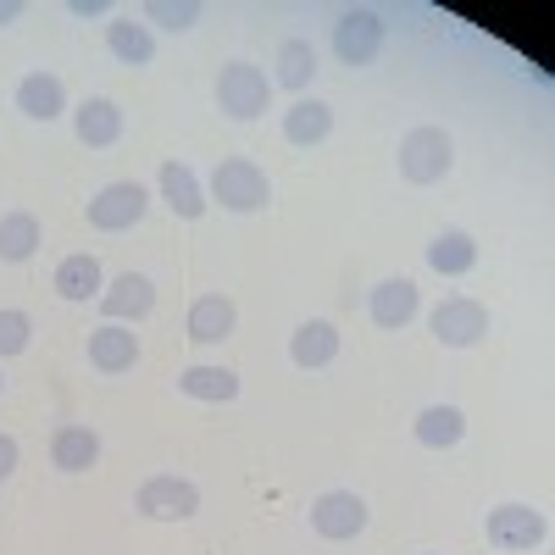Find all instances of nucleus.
Masks as SVG:
<instances>
[{"instance_id":"aec40b11","label":"nucleus","mask_w":555,"mask_h":555,"mask_svg":"<svg viewBox=\"0 0 555 555\" xmlns=\"http://www.w3.org/2000/svg\"><path fill=\"white\" fill-rule=\"evenodd\" d=\"M428 267L444 272V278L473 272L478 267V240L467 234V228H444V234H434V245H428Z\"/></svg>"},{"instance_id":"9b49d317","label":"nucleus","mask_w":555,"mask_h":555,"mask_svg":"<svg viewBox=\"0 0 555 555\" xmlns=\"http://www.w3.org/2000/svg\"><path fill=\"white\" fill-rule=\"evenodd\" d=\"M101 311H106V322H139V317H151L156 311V284L145 272H122V278H112V284L101 289Z\"/></svg>"},{"instance_id":"cd10ccee","label":"nucleus","mask_w":555,"mask_h":555,"mask_svg":"<svg viewBox=\"0 0 555 555\" xmlns=\"http://www.w3.org/2000/svg\"><path fill=\"white\" fill-rule=\"evenodd\" d=\"M145 17H156L167 34H190V28H195V17H201V7H172V0H151Z\"/></svg>"},{"instance_id":"5701e85b","label":"nucleus","mask_w":555,"mask_h":555,"mask_svg":"<svg viewBox=\"0 0 555 555\" xmlns=\"http://www.w3.org/2000/svg\"><path fill=\"white\" fill-rule=\"evenodd\" d=\"M178 389L190 395V400L228 405V400H240V373H228V366H183V373H178Z\"/></svg>"},{"instance_id":"f257e3e1","label":"nucleus","mask_w":555,"mask_h":555,"mask_svg":"<svg viewBox=\"0 0 555 555\" xmlns=\"http://www.w3.org/2000/svg\"><path fill=\"white\" fill-rule=\"evenodd\" d=\"M450 167H455V139L444 128L423 122V128H411L400 139V178L416 183V190H428V183L450 178Z\"/></svg>"},{"instance_id":"4be33fe9","label":"nucleus","mask_w":555,"mask_h":555,"mask_svg":"<svg viewBox=\"0 0 555 555\" xmlns=\"http://www.w3.org/2000/svg\"><path fill=\"white\" fill-rule=\"evenodd\" d=\"M411 434L428 450H455L461 439H467V416H461V405H428L423 416H416Z\"/></svg>"},{"instance_id":"1a4fd4ad","label":"nucleus","mask_w":555,"mask_h":555,"mask_svg":"<svg viewBox=\"0 0 555 555\" xmlns=\"http://www.w3.org/2000/svg\"><path fill=\"white\" fill-rule=\"evenodd\" d=\"M366 517H373V512H366V500L350 494V489H328V494H317V505H311V528L322 539H334V544L366 533Z\"/></svg>"},{"instance_id":"b1692460","label":"nucleus","mask_w":555,"mask_h":555,"mask_svg":"<svg viewBox=\"0 0 555 555\" xmlns=\"http://www.w3.org/2000/svg\"><path fill=\"white\" fill-rule=\"evenodd\" d=\"M39 245H44V228H39L34 211H7V217H0V261L23 267Z\"/></svg>"},{"instance_id":"2f4dec72","label":"nucleus","mask_w":555,"mask_h":555,"mask_svg":"<svg viewBox=\"0 0 555 555\" xmlns=\"http://www.w3.org/2000/svg\"><path fill=\"white\" fill-rule=\"evenodd\" d=\"M0 389H7V378H0Z\"/></svg>"},{"instance_id":"6e6552de","label":"nucleus","mask_w":555,"mask_h":555,"mask_svg":"<svg viewBox=\"0 0 555 555\" xmlns=\"http://www.w3.org/2000/svg\"><path fill=\"white\" fill-rule=\"evenodd\" d=\"M384 51V17L373 7H350L339 23H334V56L345 67H373Z\"/></svg>"},{"instance_id":"20e7f679","label":"nucleus","mask_w":555,"mask_h":555,"mask_svg":"<svg viewBox=\"0 0 555 555\" xmlns=\"http://www.w3.org/2000/svg\"><path fill=\"white\" fill-rule=\"evenodd\" d=\"M267 101H272V83H267V73L256 62H228L217 73V106L234 122H256L267 112Z\"/></svg>"},{"instance_id":"7ed1b4c3","label":"nucleus","mask_w":555,"mask_h":555,"mask_svg":"<svg viewBox=\"0 0 555 555\" xmlns=\"http://www.w3.org/2000/svg\"><path fill=\"white\" fill-rule=\"evenodd\" d=\"M133 512L151 522H190V517H201V489L178 473H156L133 489Z\"/></svg>"},{"instance_id":"423d86ee","label":"nucleus","mask_w":555,"mask_h":555,"mask_svg":"<svg viewBox=\"0 0 555 555\" xmlns=\"http://www.w3.org/2000/svg\"><path fill=\"white\" fill-rule=\"evenodd\" d=\"M428 328H434V339H439L444 350H473V345L489 334V306L473 300V295H450V300L434 306Z\"/></svg>"},{"instance_id":"c756f323","label":"nucleus","mask_w":555,"mask_h":555,"mask_svg":"<svg viewBox=\"0 0 555 555\" xmlns=\"http://www.w3.org/2000/svg\"><path fill=\"white\" fill-rule=\"evenodd\" d=\"M67 12H73V17H101L106 7H101V0H73V7H67Z\"/></svg>"},{"instance_id":"39448f33","label":"nucleus","mask_w":555,"mask_h":555,"mask_svg":"<svg viewBox=\"0 0 555 555\" xmlns=\"http://www.w3.org/2000/svg\"><path fill=\"white\" fill-rule=\"evenodd\" d=\"M145 211H151V190L122 178V183H106V190L89 201V228H95V234H128V228L145 222Z\"/></svg>"},{"instance_id":"ddd939ff","label":"nucleus","mask_w":555,"mask_h":555,"mask_svg":"<svg viewBox=\"0 0 555 555\" xmlns=\"http://www.w3.org/2000/svg\"><path fill=\"white\" fill-rule=\"evenodd\" d=\"M162 201L172 206V217H183V222H201L206 217V183L195 178V167L190 162H162Z\"/></svg>"},{"instance_id":"f8f14e48","label":"nucleus","mask_w":555,"mask_h":555,"mask_svg":"<svg viewBox=\"0 0 555 555\" xmlns=\"http://www.w3.org/2000/svg\"><path fill=\"white\" fill-rule=\"evenodd\" d=\"M89 366H95V373H106V378L133 373V366H139V334L122 328V322H106V328H95V334H89Z\"/></svg>"},{"instance_id":"0eeeda50","label":"nucleus","mask_w":555,"mask_h":555,"mask_svg":"<svg viewBox=\"0 0 555 555\" xmlns=\"http://www.w3.org/2000/svg\"><path fill=\"white\" fill-rule=\"evenodd\" d=\"M483 533H489L494 550H517V555H528V550H539V544L550 539V522H544L539 505L512 500V505H494L489 522H483Z\"/></svg>"},{"instance_id":"dca6fc26","label":"nucleus","mask_w":555,"mask_h":555,"mask_svg":"<svg viewBox=\"0 0 555 555\" xmlns=\"http://www.w3.org/2000/svg\"><path fill=\"white\" fill-rule=\"evenodd\" d=\"M234 328H240V306L228 295H201L190 306V339L195 345H222V339H234Z\"/></svg>"},{"instance_id":"f03ea898","label":"nucleus","mask_w":555,"mask_h":555,"mask_svg":"<svg viewBox=\"0 0 555 555\" xmlns=\"http://www.w3.org/2000/svg\"><path fill=\"white\" fill-rule=\"evenodd\" d=\"M206 201H217L222 211H240L245 217V211H261L272 201V183H267V172L250 156H228L211 172V195Z\"/></svg>"},{"instance_id":"f3484780","label":"nucleus","mask_w":555,"mask_h":555,"mask_svg":"<svg viewBox=\"0 0 555 555\" xmlns=\"http://www.w3.org/2000/svg\"><path fill=\"white\" fill-rule=\"evenodd\" d=\"M51 461H56L62 473H89L101 461V434L83 428V423H62L51 434Z\"/></svg>"},{"instance_id":"393cba45","label":"nucleus","mask_w":555,"mask_h":555,"mask_svg":"<svg viewBox=\"0 0 555 555\" xmlns=\"http://www.w3.org/2000/svg\"><path fill=\"white\" fill-rule=\"evenodd\" d=\"M106 51L122 62V67H151L156 62V39L145 23H112L106 28Z\"/></svg>"},{"instance_id":"bb28decb","label":"nucleus","mask_w":555,"mask_h":555,"mask_svg":"<svg viewBox=\"0 0 555 555\" xmlns=\"http://www.w3.org/2000/svg\"><path fill=\"white\" fill-rule=\"evenodd\" d=\"M28 339H34L28 311H0V361H7V356H23Z\"/></svg>"},{"instance_id":"412c9836","label":"nucleus","mask_w":555,"mask_h":555,"mask_svg":"<svg viewBox=\"0 0 555 555\" xmlns=\"http://www.w3.org/2000/svg\"><path fill=\"white\" fill-rule=\"evenodd\" d=\"M328 133H334V106H322V101H295V106L284 112V139H289V145H300V151L322 145Z\"/></svg>"},{"instance_id":"a211bd4d","label":"nucleus","mask_w":555,"mask_h":555,"mask_svg":"<svg viewBox=\"0 0 555 555\" xmlns=\"http://www.w3.org/2000/svg\"><path fill=\"white\" fill-rule=\"evenodd\" d=\"M101 289H106V278H101V261L89 256V250H78V256H67V261L56 267V295H62L67 306L101 300Z\"/></svg>"},{"instance_id":"7c9ffc66","label":"nucleus","mask_w":555,"mask_h":555,"mask_svg":"<svg viewBox=\"0 0 555 555\" xmlns=\"http://www.w3.org/2000/svg\"><path fill=\"white\" fill-rule=\"evenodd\" d=\"M7 23H17V7H12V0H0V28H7Z\"/></svg>"},{"instance_id":"4468645a","label":"nucleus","mask_w":555,"mask_h":555,"mask_svg":"<svg viewBox=\"0 0 555 555\" xmlns=\"http://www.w3.org/2000/svg\"><path fill=\"white\" fill-rule=\"evenodd\" d=\"M73 133H78V145H89V151H112L117 139H122V106L106 101V95L83 101L73 112Z\"/></svg>"},{"instance_id":"9d476101","label":"nucleus","mask_w":555,"mask_h":555,"mask_svg":"<svg viewBox=\"0 0 555 555\" xmlns=\"http://www.w3.org/2000/svg\"><path fill=\"white\" fill-rule=\"evenodd\" d=\"M416 311H423V295H416L411 278H384L373 289V300H366V317H373V328H384V334H400L405 322H416Z\"/></svg>"},{"instance_id":"c85d7f7f","label":"nucleus","mask_w":555,"mask_h":555,"mask_svg":"<svg viewBox=\"0 0 555 555\" xmlns=\"http://www.w3.org/2000/svg\"><path fill=\"white\" fill-rule=\"evenodd\" d=\"M17 473V439L12 434H0V483H7Z\"/></svg>"},{"instance_id":"2eb2a0df","label":"nucleus","mask_w":555,"mask_h":555,"mask_svg":"<svg viewBox=\"0 0 555 555\" xmlns=\"http://www.w3.org/2000/svg\"><path fill=\"white\" fill-rule=\"evenodd\" d=\"M17 112H23L28 122H56V117L67 112V83H62L56 73H28V78L17 83Z\"/></svg>"},{"instance_id":"a878e982","label":"nucleus","mask_w":555,"mask_h":555,"mask_svg":"<svg viewBox=\"0 0 555 555\" xmlns=\"http://www.w3.org/2000/svg\"><path fill=\"white\" fill-rule=\"evenodd\" d=\"M311 78H317L311 39H284V44H278V83H284V89H306Z\"/></svg>"},{"instance_id":"6ab92c4d","label":"nucleus","mask_w":555,"mask_h":555,"mask_svg":"<svg viewBox=\"0 0 555 555\" xmlns=\"http://www.w3.org/2000/svg\"><path fill=\"white\" fill-rule=\"evenodd\" d=\"M339 356V328L334 322H300V328L289 334V361L300 366V373H317V366H328Z\"/></svg>"}]
</instances>
